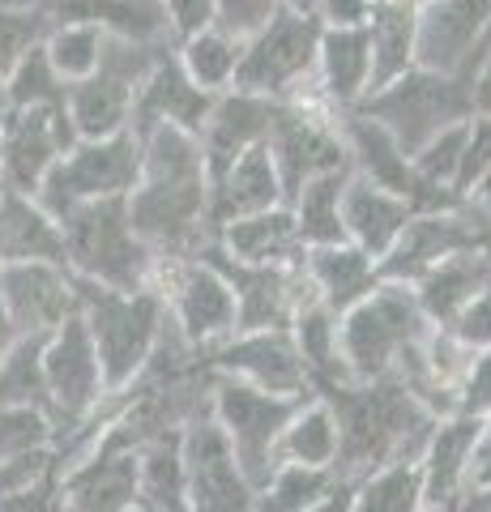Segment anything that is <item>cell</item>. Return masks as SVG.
Listing matches in <instances>:
<instances>
[{
    "label": "cell",
    "mask_w": 491,
    "mask_h": 512,
    "mask_svg": "<svg viewBox=\"0 0 491 512\" xmlns=\"http://www.w3.org/2000/svg\"><path fill=\"white\" fill-rule=\"evenodd\" d=\"M210 261L223 269V278L231 282V295H235V316H240V329H291L295 312L312 299L308 291V278H304V265H291V269H278V265H240L231 256L210 244L201 248ZM235 329V333H240Z\"/></svg>",
    "instance_id": "cell-19"
},
{
    "label": "cell",
    "mask_w": 491,
    "mask_h": 512,
    "mask_svg": "<svg viewBox=\"0 0 491 512\" xmlns=\"http://www.w3.org/2000/svg\"><path fill=\"white\" fill-rule=\"evenodd\" d=\"M282 5L295 9V13H312V18H316V0H282Z\"/></svg>",
    "instance_id": "cell-58"
},
{
    "label": "cell",
    "mask_w": 491,
    "mask_h": 512,
    "mask_svg": "<svg viewBox=\"0 0 491 512\" xmlns=\"http://www.w3.org/2000/svg\"><path fill=\"white\" fill-rule=\"evenodd\" d=\"M265 150H269V158H274V167L282 175L287 201L308 180H316V175L351 167V154H346V141H342V120L316 99V94L274 103Z\"/></svg>",
    "instance_id": "cell-12"
},
{
    "label": "cell",
    "mask_w": 491,
    "mask_h": 512,
    "mask_svg": "<svg viewBox=\"0 0 491 512\" xmlns=\"http://www.w3.org/2000/svg\"><path fill=\"white\" fill-rule=\"evenodd\" d=\"M69 265L65 227L30 192H13L0 184V265Z\"/></svg>",
    "instance_id": "cell-27"
},
{
    "label": "cell",
    "mask_w": 491,
    "mask_h": 512,
    "mask_svg": "<svg viewBox=\"0 0 491 512\" xmlns=\"http://www.w3.org/2000/svg\"><path fill=\"white\" fill-rule=\"evenodd\" d=\"M466 205H470V210L474 214H483V218H491V171L483 175V180L479 184H474L470 192H466Z\"/></svg>",
    "instance_id": "cell-56"
},
{
    "label": "cell",
    "mask_w": 491,
    "mask_h": 512,
    "mask_svg": "<svg viewBox=\"0 0 491 512\" xmlns=\"http://www.w3.org/2000/svg\"><path fill=\"white\" fill-rule=\"evenodd\" d=\"M65 512H129L137 504V444L103 427L60 474Z\"/></svg>",
    "instance_id": "cell-18"
},
{
    "label": "cell",
    "mask_w": 491,
    "mask_h": 512,
    "mask_svg": "<svg viewBox=\"0 0 491 512\" xmlns=\"http://www.w3.org/2000/svg\"><path fill=\"white\" fill-rule=\"evenodd\" d=\"M43 52L52 60V69L60 73L65 86L86 82L90 73H99L103 52H107V35L90 22H52L43 39Z\"/></svg>",
    "instance_id": "cell-40"
},
{
    "label": "cell",
    "mask_w": 491,
    "mask_h": 512,
    "mask_svg": "<svg viewBox=\"0 0 491 512\" xmlns=\"http://www.w3.org/2000/svg\"><path fill=\"white\" fill-rule=\"evenodd\" d=\"M321 397L338 414V478H363L389 461L419 457L436 427V414L393 376L346 380L321 389Z\"/></svg>",
    "instance_id": "cell-2"
},
{
    "label": "cell",
    "mask_w": 491,
    "mask_h": 512,
    "mask_svg": "<svg viewBox=\"0 0 491 512\" xmlns=\"http://www.w3.org/2000/svg\"><path fill=\"white\" fill-rule=\"evenodd\" d=\"M129 218L158 261L197 256L214 244L210 171L197 133L163 124L141 137V180L129 192Z\"/></svg>",
    "instance_id": "cell-1"
},
{
    "label": "cell",
    "mask_w": 491,
    "mask_h": 512,
    "mask_svg": "<svg viewBox=\"0 0 491 512\" xmlns=\"http://www.w3.org/2000/svg\"><path fill=\"white\" fill-rule=\"evenodd\" d=\"M0 406H35L52 414L43 380V338H18L9 355L0 359Z\"/></svg>",
    "instance_id": "cell-41"
},
{
    "label": "cell",
    "mask_w": 491,
    "mask_h": 512,
    "mask_svg": "<svg viewBox=\"0 0 491 512\" xmlns=\"http://www.w3.org/2000/svg\"><path fill=\"white\" fill-rule=\"evenodd\" d=\"M299 402H304V397H282V393L252 389V384L227 380V376H210V406L205 410H210V419L227 436L231 453L252 487H261L265 478L278 470L282 427L291 423Z\"/></svg>",
    "instance_id": "cell-9"
},
{
    "label": "cell",
    "mask_w": 491,
    "mask_h": 512,
    "mask_svg": "<svg viewBox=\"0 0 491 512\" xmlns=\"http://www.w3.org/2000/svg\"><path fill=\"white\" fill-rule=\"evenodd\" d=\"M410 201H402L398 192L389 188H376L372 180H363V175H351V184H346V197H342V222H346V239H351L355 248H363L368 256H385L393 248V239L406 231L410 222Z\"/></svg>",
    "instance_id": "cell-31"
},
{
    "label": "cell",
    "mask_w": 491,
    "mask_h": 512,
    "mask_svg": "<svg viewBox=\"0 0 491 512\" xmlns=\"http://www.w3.org/2000/svg\"><path fill=\"white\" fill-rule=\"evenodd\" d=\"M240 56H244V39L227 35L218 26H205L197 35H188L176 43V60L188 73V82L210 90V94H227L235 90V73H240Z\"/></svg>",
    "instance_id": "cell-38"
},
{
    "label": "cell",
    "mask_w": 491,
    "mask_h": 512,
    "mask_svg": "<svg viewBox=\"0 0 491 512\" xmlns=\"http://www.w3.org/2000/svg\"><path fill=\"white\" fill-rule=\"evenodd\" d=\"M0 90H5L9 107H65V94H69V86L60 82V73L52 69V60H47L43 43L30 47V52L13 64L5 73V82H0Z\"/></svg>",
    "instance_id": "cell-42"
},
{
    "label": "cell",
    "mask_w": 491,
    "mask_h": 512,
    "mask_svg": "<svg viewBox=\"0 0 491 512\" xmlns=\"http://www.w3.org/2000/svg\"><path fill=\"white\" fill-rule=\"evenodd\" d=\"M60 474L43 478V483H35V487L0 495V512H65V500H60Z\"/></svg>",
    "instance_id": "cell-50"
},
{
    "label": "cell",
    "mask_w": 491,
    "mask_h": 512,
    "mask_svg": "<svg viewBox=\"0 0 491 512\" xmlns=\"http://www.w3.org/2000/svg\"><path fill=\"white\" fill-rule=\"evenodd\" d=\"M432 325L419 312L415 291L398 282H380L368 299L338 316V346L351 380H385L398 372L406 350H415Z\"/></svg>",
    "instance_id": "cell-5"
},
{
    "label": "cell",
    "mask_w": 491,
    "mask_h": 512,
    "mask_svg": "<svg viewBox=\"0 0 491 512\" xmlns=\"http://www.w3.org/2000/svg\"><path fill=\"white\" fill-rule=\"evenodd\" d=\"M316 47H321V22L312 13L282 9L274 22L244 39L235 90L261 94L269 103H287L312 94L316 77Z\"/></svg>",
    "instance_id": "cell-7"
},
{
    "label": "cell",
    "mask_w": 491,
    "mask_h": 512,
    "mask_svg": "<svg viewBox=\"0 0 491 512\" xmlns=\"http://www.w3.org/2000/svg\"><path fill=\"white\" fill-rule=\"evenodd\" d=\"M355 167H338L308 180L304 188L287 201L295 214V227L304 248H329V244H346V222H342V197L351 184Z\"/></svg>",
    "instance_id": "cell-36"
},
{
    "label": "cell",
    "mask_w": 491,
    "mask_h": 512,
    "mask_svg": "<svg viewBox=\"0 0 491 512\" xmlns=\"http://www.w3.org/2000/svg\"><path fill=\"white\" fill-rule=\"evenodd\" d=\"M453 414H470L479 423L491 419V350H470L466 372L453 389Z\"/></svg>",
    "instance_id": "cell-46"
},
{
    "label": "cell",
    "mask_w": 491,
    "mask_h": 512,
    "mask_svg": "<svg viewBox=\"0 0 491 512\" xmlns=\"http://www.w3.org/2000/svg\"><path fill=\"white\" fill-rule=\"evenodd\" d=\"M167 52L171 47H137V43L107 39L99 73H90L86 82L69 86V94H65L73 137L77 141H99V137L129 133L137 90H141V82H146L150 69Z\"/></svg>",
    "instance_id": "cell-8"
},
{
    "label": "cell",
    "mask_w": 491,
    "mask_h": 512,
    "mask_svg": "<svg viewBox=\"0 0 491 512\" xmlns=\"http://www.w3.org/2000/svg\"><path fill=\"white\" fill-rule=\"evenodd\" d=\"M43 380L47 402H52V414L65 436L90 427L103 414V406L112 402V389H107L99 350L90 342L82 312L43 338Z\"/></svg>",
    "instance_id": "cell-13"
},
{
    "label": "cell",
    "mask_w": 491,
    "mask_h": 512,
    "mask_svg": "<svg viewBox=\"0 0 491 512\" xmlns=\"http://www.w3.org/2000/svg\"><path fill=\"white\" fill-rule=\"evenodd\" d=\"M423 508H427V487L419 457L389 461V466L355 478L351 512H423Z\"/></svg>",
    "instance_id": "cell-39"
},
{
    "label": "cell",
    "mask_w": 491,
    "mask_h": 512,
    "mask_svg": "<svg viewBox=\"0 0 491 512\" xmlns=\"http://www.w3.org/2000/svg\"><path fill=\"white\" fill-rule=\"evenodd\" d=\"M197 359L210 376L240 380V384H252V389H265V393H282V397L312 393L308 367L299 359L291 329H240Z\"/></svg>",
    "instance_id": "cell-14"
},
{
    "label": "cell",
    "mask_w": 491,
    "mask_h": 512,
    "mask_svg": "<svg viewBox=\"0 0 491 512\" xmlns=\"http://www.w3.org/2000/svg\"><path fill=\"white\" fill-rule=\"evenodd\" d=\"M491 171V116H474L466 128V154H462V175H457V197L466 201V192Z\"/></svg>",
    "instance_id": "cell-48"
},
{
    "label": "cell",
    "mask_w": 491,
    "mask_h": 512,
    "mask_svg": "<svg viewBox=\"0 0 491 512\" xmlns=\"http://www.w3.org/2000/svg\"><path fill=\"white\" fill-rule=\"evenodd\" d=\"M129 512H146V508H137V504H133V508H129Z\"/></svg>",
    "instance_id": "cell-61"
},
{
    "label": "cell",
    "mask_w": 491,
    "mask_h": 512,
    "mask_svg": "<svg viewBox=\"0 0 491 512\" xmlns=\"http://www.w3.org/2000/svg\"><path fill=\"white\" fill-rule=\"evenodd\" d=\"M479 436H483V423L470 419V414H445V419H436L432 436H427L419 453L427 508H457V500L470 487V466H474Z\"/></svg>",
    "instance_id": "cell-25"
},
{
    "label": "cell",
    "mask_w": 491,
    "mask_h": 512,
    "mask_svg": "<svg viewBox=\"0 0 491 512\" xmlns=\"http://www.w3.org/2000/svg\"><path fill=\"white\" fill-rule=\"evenodd\" d=\"M69 248V269L103 291H141L158 278V256L137 235L129 218V197L90 201L60 214Z\"/></svg>",
    "instance_id": "cell-4"
},
{
    "label": "cell",
    "mask_w": 491,
    "mask_h": 512,
    "mask_svg": "<svg viewBox=\"0 0 491 512\" xmlns=\"http://www.w3.org/2000/svg\"><path fill=\"white\" fill-rule=\"evenodd\" d=\"M449 333L470 350H491V286L449 325Z\"/></svg>",
    "instance_id": "cell-49"
},
{
    "label": "cell",
    "mask_w": 491,
    "mask_h": 512,
    "mask_svg": "<svg viewBox=\"0 0 491 512\" xmlns=\"http://www.w3.org/2000/svg\"><path fill=\"white\" fill-rule=\"evenodd\" d=\"M466 248H474V214L466 210V201L453 205V210L410 214L406 231L380 256V282L415 286L427 269H436L440 261H449L453 252H466Z\"/></svg>",
    "instance_id": "cell-21"
},
{
    "label": "cell",
    "mask_w": 491,
    "mask_h": 512,
    "mask_svg": "<svg viewBox=\"0 0 491 512\" xmlns=\"http://www.w3.org/2000/svg\"><path fill=\"white\" fill-rule=\"evenodd\" d=\"M184 470H188V512H252L257 487L235 461L227 436L201 410L184 423Z\"/></svg>",
    "instance_id": "cell-16"
},
{
    "label": "cell",
    "mask_w": 491,
    "mask_h": 512,
    "mask_svg": "<svg viewBox=\"0 0 491 512\" xmlns=\"http://www.w3.org/2000/svg\"><path fill=\"white\" fill-rule=\"evenodd\" d=\"M214 99L218 94L188 82V73L180 69V60H176V47H171V52L150 69V77L141 82V90H137L133 133L146 137L150 128L171 124V128H184V133L201 137V124H205V116H210Z\"/></svg>",
    "instance_id": "cell-23"
},
{
    "label": "cell",
    "mask_w": 491,
    "mask_h": 512,
    "mask_svg": "<svg viewBox=\"0 0 491 512\" xmlns=\"http://www.w3.org/2000/svg\"><path fill=\"white\" fill-rule=\"evenodd\" d=\"M351 495H355V478H334L321 500H312L304 512H351Z\"/></svg>",
    "instance_id": "cell-53"
},
{
    "label": "cell",
    "mask_w": 491,
    "mask_h": 512,
    "mask_svg": "<svg viewBox=\"0 0 491 512\" xmlns=\"http://www.w3.org/2000/svg\"><path fill=\"white\" fill-rule=\"evenodd\" d=\"M487 286H491V274L483 269L479 252L466 248V252H453L449 261H440L436 269H427L410 291H415V303L427 316V325L449 329L453 320L487 291Z\"/></svg>",
    "instance_id": "cell-33"
},
{
    "label": "cell",
    "mask_w": 491,
    "mask_h": 512,
    "mask_svg": "<svg viewBox=\"0 0 491 512\" xmlns=\"http://www.w3.org/2000/svg\"><path fill=\"white\" fill-rule=\"evenodd\" d=\"M86 286L82 295V320L90 329V342L99 350L103 376L112 397L129 393L141 380V372L158 355L167 338V303L158 286H141V291H103V286Z\"/></svg>",
    "instance_id": "cell-3"
},
{
    "label": "cell",
    "mask_w": 491,
    "mask_h": 512,
    "mask_svg": "<svg viewBox=\"0 0 491 512\" xmlns=\"http://www.w3.org/2000/svg\"><path fill=\"white\" fill-rule=\"evenodd\" d=\"M274 205H287V192H282V175H278L265 146L235 158L218 180H210V227H214V235L223 231L227 222L274 210Z\"/></svg>",
    "instance_id": "cell-28"
},
{
    "label": "cell",
    "mask_w": 491,
    "mask_h": 512,
    "mask_svg": "<svg viewBox=\"0 0 491 512\" xmlns=\"http://www.w3.org/2000/svg\"><path fill=\"white\" fill-rule=\"evenodd\" d=\"M487 423H491V419H487Z\"/></svg>",
    "instance_id": "cell-62"
},
{
    "label": "cell",
    "mask_w": 491,
    "mask_h": 512,
    "mask_svg": "<svg viewBox=\"0 0 491 512\" xmlns=\"http://www.w3.org/2000/svg\"><path fill=\"white\" fill-rule=\"evenodd\" d=\"M269 120H274V103L261 99V94H248V90L218 94L210 116H205V124H201V154H205L210 180H218L235 158H244L248 150L265 146Z\"/></svg>",
    "instance_id": "cell-24"
},
{
    "label": "cell",
    "mask_w": 491,
    "mask_h": 512,
    "mask_svg": "<svg viewBox=\"0 0 491 512\" xmlns=\"http://www.w3.org/2000/svg\"><path fill=\"white\" fill-rule=\"evenodd\" d=\"M158 295L167 303V320L171 329L180 333V342L188 350L205 355L210 346L227 342L235 329H240V316H235V295L231 282L223 278L210 256H176V261H158Z\"/></svg>",
    "instance_id": "cell-10"
},
{
    "label": "cell",
    "mask_w": 491,
    "mask_h": 512,
    "mask_svg": "<svg viewBox=\"0 0 491 512\" xmlns=\"http://www.w3.org/2000/svg\"><path fill=\"white\" fill-rule=\"evenodd\" d=\"M214 244L240 265H278V269L304 265V252H308L304 239H299L291 205H274V210L227 222L214 235Z\"/></svg>",
    "instance_id": "cell-30"
},
{
    "label": "cell",
    "mask_w": 491,
    "mask_h": 512,
    "mask_svg": "<svg viewBox=\"0 0 491 512\" xmlns=\"http://www.w3.org/2000/svg\"><path fill=\"white\" fill-rule=\"evenodd\" d=\"M65 448V431L47 410L35 406H0V461L39 453V448Z\"/></svg>",
    "instance_id": "cell-44"
},
{
    "label": "cell",
    "mask_w": 491,
    "mask_h": 512,
    "mask_svg": "<svg viewBox=\"0 0 491 512\" xmlns=\"http://www.w3.org/2000/svg\"><path fill=\"white\" fill-rule=\"evenodd\" d=\"M5 116H9V103H5V90H0V137H5Z\"/></svg>",
    "instance_id": "cell-59"
},
{
    "label": "cell",
    "mask_w": 491,
    "mask_h": 512,
    "mask_svg": "<svg viewBox=\"0 0 491 512\" xmlns=\"http://www.w3.org/2000/svg\"><path fill=\"white\" fill-rule=\"evenodd\" d=\"M18 338H22V333L13 329V320H9V312H5V303H0V359L9 355L13 342H18Z\"/></svg>",
    "instance_id": "cell-57"
},
{
    "label": "cell",
    "mask_w": 491,
    "mask_h": 512,
    "mask_svg": "<svg viewBox=\"0 0 491 512\" xmlns=\"http://www.w3.org/2000/svg\"><path fill=\"white\" fill-rule=\"evenodd\" d=\"M137 180H141V137L129 128V133L99 141H73L65 158L47 175V184L39 188V201L60 218L90 201L129 197Z\"/></svg>",
    "instance_id": "cell-11"
},
{
    "label": "cell",
    "mask_w": 491,
    "mask_h": 512,
    "mask_svg": "<svg viewBox=\"0 0 491 512\" xmlns=\"http://www.w3.org/2000/svg\"><path fill=\"white\" fill-rule=\"evenodd\" d=\"M304 278H308L312 299L325 303L334 316H342L380 286V265H376V256H368L346 239V244L308 248L304 252Z\"/></svg>",
    "instance_id": "cell-29"
},
{
    "label": "cell",
    "mask_w": 491,
    "mask_h": 512,
    "mask_svg": "<svg viewBox=\"0 0 491 512\" xmlns=\"http://www.w3.org/2000/svg\"><path fill=\"white\" fill-rule=\"evenodd\" d=\"M137 508L146 512H188V470H184V427H167L137 444Z\"/></svg>",
    "instance_id": "cell-34"
},
{
    "label": "cell",
    "mask_w": 491,
    "mask_h": 512,
    "mask_svg": "<svg viewBox=\"0 0 491 512\" xmlns=\"http://www.w3.org/2000/svg\"><path fill=\"white\" fill-rule=\"evenodd\" d=\"M291 338L299 359L308 367V380H312V393L321 389H334V384H346V363H342V346H338V316L325 308V303L308 299L304 308L295 312L291 320Z\"/></svg>",
    "instance_id": "cell-37"
},
{
    "label": "cell",
    "mask_w": 491,
    "mask_h": 512,
    "mask_svg": "<svg viewBox=\"0 0 491 512\" xmlns=\"http://www.w3.org/2000/svg\"><path fill=\"white\" fill-rule=\"evenodd\" d=\"M287 9L282 0H214V26L235 39H252L261 26H269Z\"/></svg>",
    "instance_id": "cell-47"
},
{
    "label": "cell",
    "mask_w": 491,
    "mask_h": 512,
    "mask_svg": "<svg viewBox=\"0 0 491 512\" xmlns=\"http://www.w3.org/2000/svg\"><path fill=\"white\" fill-rule=\"evenodd\" d=\"M338 414L321 393H308L278 440V466H308L338 474Z\"/></svg>",
    "instance_id": "cell-35"
},
{
    "label": "cell",
    "mask_w": 491,
    "mask_h": 512,
    "mask_svg": "<svg viewBox=\"0 0 491 512\" xmlns=\"http://www.w3.org/2000/svg\"><path fill=\"white\" fill-rule=\"evenodd\" d=\"M470 103H474V116H491V39L470 69Z\"/></svg>",
    "instance_id": "cell-52"
},
{
    "label": "cell",
    "mask_w": 491,
    "mask_h": 512,
    "mask_svg": "<svg viewBox=\"0 0 491 512\" xmlns=\"http://www.w3.org/2000/svg\"><path fill=\"white\" fill-rule=\"evenodd\" d=\"M368 120H376L385 133L398 141L406 154L423 150L432 137H440L445 128H457L474 116L470 103V82L466 77H449V73H432V69H410L398 82L380 86L376 94L363 99Z\"/></svg>",
    "instance_id": "cell-6"
},
{
    "label": "cell",
    "mask_w": 491,
    "mask_h": 512,
    "mask_svg": "<svg viewBox=\"0 0 491 512\" xmlns=\"http://www.w3.org/2000/svg\"><path fill=\"white\" fill-rule=\"evenodd\" d=\"M73 141L77 137L65 107H9L5 137H0V184L39 197Z\"/></svg>",
    "instance_id": "cell-15"
},
{
    "label": "cell",
    "mask_w": 491,
    "mask_h": 512,
    "mask_svg": "<svg viewBox=\"0 0 491 512\" xmlns=\"http://www.w3.org/2000/svg\"><path fill=\"white\" fill-rule=\"evenodd\" d=\"M52 22H90L107 39L137 47H176L163 0H43Z\"/></svg>",
    "instance_id": "cell-26"
},
{
    "label": "cell",
    "mask_w": 491,
    "mask_h": 512,
    "mask_svg": "<svg viewBox=\"0 0 491 512\" xmlns=\"http://www.w3.org/2000/svg\"><path fill=\"white\" fill-rule=\"evenodd\" d=\"M423 512H457V508H423Z\"/></svg>",
    "instance_id": "cell-60"
},
{
    "label": "cell",
    "mask_w": 491,
    "mask_h": 512,
    "mask_svg": "<svg viewBox=\"0 0 491 512\" xmlns=\"http://www.w3.org/2000/svg\"><path fill=\"white\" fill-rule=\"evenodd\" d=\"M363 30L372 47V94L419 69V0H376Z\"/></svg>",
    "instance_id": "cell-32"
},
{
    "label": "cell",
    "mask_w": 491,
    "mask_h": 512,
    "mask_svg": "<svg viewBox=\"0 0 491 512\" xmlns=\"http://www.w3.org/2000/svg\"><path fill=\"white\" fill-rule=\"evenodd\" d=\"M86 286L69 265H0V303L22 338H47L82 312Z\"/></svg>",
    "instance_id": "cell-17"
},
{
    "label": "cell",
    "mask_w": 491,
    "mask_h": 512,
    "mask_svg": "<svg viewBox=\"0 0 491 512\" xmlns=\"http://www.w3.org/2000/svg\"><path fill=\"white\" fill-rule=\"evenodd\" d=\"M312 94L321 99L334 116L363 107V99L372 94V47L368 30L351 26H321V47H316V77Z\"/></svg>",
    "instance_id": "cell-22"
},
{
    "label": "cell",
    "mask_w": 491,
    "mask_h": 512,
    "mask_svg": "<svg viewBox=\"0 0 491 512\" xmlns=\"http://www.w3.org/2000/svg\"><path fill=\"white\" fill-rule=\"evenodd\" d=\"M338 474L329 470H308V466H278L274 474L257 487V500H252V512H304L312 500L334 487Z\"/></svg>",
    "instance_id": "cell-43"
},
{
    "label": "cell",
    "mask_w": 491,
    "mask_h": 512,
    "mask_svg": "<svg viewBox=\"0 0 491 512\" xmlns=\"http://www.w3.org/2000/svg\"><path fill=\"white\" fill-rule=\"evenodd\" d=\"M372 5H376V0H316V22H321V26H338V30L368 26Z\"/></svg>",
    "instance_id": "cell-51"
},
{
    "label": "cell",
    "mask_w": 491,
    "mask_h": 512,
    "mask_svg": "<svg viewBox=\"0 0 491 512\" xmlns=\"http://www.w3.org/2000/svg\"><path fill=\"white\" fill-rule=\"evenodd\" d=\"M491 39V0H419V69L466 77Z\"/></svg>",
    "instance_id": "cell-20"
},
{
    "label": "cell",
    "mask_w": 491,
    "mask_h": 512,
    "mask_svg": "<svg viewBox=\"0 0 491 512\" xmlns=\"http://www.w3.org/2000/svg\"><path fill=\"white\" fill-rule=\"evenodd\" d=\"M52 30L43 5H0V82L30 47H39Z\"/></svg>",
    "instance_id": "cell-45"
},
{
    "label": "cell",
    "mask_w": 491,
    "mask_h": 512,
    "mask_svg": "<svg viewBox=\"0 0 491 512\" xmlns=\"http://www.w3.org/2000/svg\"><path fill=\"white\" fill-rule=\"evenodd\" d=\"M470 210V205H466ZM474 214V210H470ZM474 252H479V261H483V269L491 274V218H483V214H474Z\"/></svg>",
    "instance_id": "cell-55"
},
{
    "label": "cell",
    "mask_w": 491,
    "mask_h": 512,
    "mask_svg": "<svg viewBox=\"0 0 491 512\" xmlns=\"http://www.w3.org/2000/svg\"><path fill=\"white\" fill-rule=\"evenodd\" d=\"M457 512H491V470L470 478L466 495L457 500Z\"/></svg>",
    "instance_id": "cell-54"
}]
</instances>
